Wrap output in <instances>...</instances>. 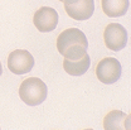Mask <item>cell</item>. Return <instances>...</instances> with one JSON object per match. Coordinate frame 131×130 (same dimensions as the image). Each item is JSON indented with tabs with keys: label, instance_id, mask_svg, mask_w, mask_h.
Masks as SVG:
<instances>
[{
	"label": "cell",
	"instance_id": "cell-7",
	"mask_svg": "<svg viewBox=\"0 0 131 130\" xmlns=\"http://www.w3.org/2000/svg\"><path fill=\"white\" fill-rule=\"evenodd\" d=\"M33 23L39 32H52L58 24V13L53 8L42 6L33 16Z\"/></svg>",
	"mask_w": 131,
	"mask_h": 130
},
{
	"label": "cell",
	"instance_id": "cell-6",
	"mask_svg": "<svg viewBox=\"0 0 131 130\" xmlns=\"http://www.w3.org/2000/svg\"><path fill=\"white\" fill-rule=\"evenodd\" d=\"M67 15L74 20L83 22L90 19L95 12L93 0H63Z\"/></svg>",
	"mask_w": 131,
	"mask_h": 130
},
{
	"label": "cell",
	"instance_id": "cell-11",
	"mask_svg": "<svg viewBox=\"0 0 131 130\" xmlns=\"http://www.w3.org/2000/svg\"><path fill=\"white\" fill-rule=\"evenodd\" d=\"M1 73H3V66H1V62H0V76H1Z\"/></svg>",
	"mask_w": 131,
	"mask_h": 130
},
{
	"label": "cell",
	"instance_id": "cell-10",
	"mask_svg": "<svg viewBox=\"0 0 131 130\" xmlns=\"http://www.w3.org/2000/svg\"><path fill=\"white\" fill-rule=\"evenodd\" d=\"M91 58L88 54L83 56L80 59H66L63 61V68L71 76H82L90 68Z\"/></svg>",
	"mask_w": 131,
	"mask_h": 130
},
{
	"label": "cell",
	"instance_id": "cell-4",
	"mask_svg": "<svg viewBox=\"0 0 131 130\" xmlns=\"http://www.w3.org/2000/svg\"><path fill=\"white\" fill-rule=\"evenodd\" d=\"M103 41L110 51H121L127 44L126 29L118 23H110L103 31Z\"/></svg>",
	"mask_w": 131,
	"mask_h": 130
},
{
	"label": "cell",
	"instance_id": "cell-1",
	"mask_svg": "<svg viewBox=\"0 0 131 130\" xmlns=\"http://www.w3.org/2000/svg\"><path fill=\"white\" fill-rule=\"evenodd\" d=\"M88 41L78 28H68L57 38V49L66 59H80L87 54Z\"/></svg>",
	"mask_w": 131,
	"mask_h": 130
},
{
	"label": "cell",
	"instance_id": "cell-12",
	"mask_svg": "<svg viewBox=\"0 0 131 130\" xmlns=\"http://www.w3.org/2000/svg\"><path fill=\"white\" fill-rule=\"evenodd\" d=\"M61 1H63V0H61Z\"/></svg>",
	"mask_w": 131,
	"mask_h": 130
},
{
	"label": "cell",
	"instance_id": "cell-3",
	"mask_svg": "<svg viewBox=\"0 0 131 130\" xmlns=\"http://www.w3.org/2000/svg\"><path fill=\"white\" fill-rule=\"evenodd\" d=\"M95 71H96L98 81L106 83V85H111L120 80L122 68H121L120 62L116 58L106 57L98 62Z\"/></svg>",
	"mask_w": 131,
	"mask_h": 130
},
{
	"label": "cell",
	"instance_id": "cell-8",
	"mask_svg": "<svg viewBox=\"0 0 131 130\" xmlns=\"http://www.w3.org/2000/svg\"><path fill=\"white\" fill-rule=\"evenodd\" d=\"M103 128L106 130H124L130 129V115L125 114L120 110L110 111L105 116Z\"/></svg>",
	"mask_w": 131,
	"mask_h": 130
},
{
	"label": "cell",
	"instance_id": "cell-2",
	"mask_svg": "<svg viewBox=\"0 0 131 130\" xmlns=\"http://www.w3.org/2000/svg\"><path fill=\"white\" fill-rule=\"evenodd\" d=\"M19 96L29 106L40 105L47 97V86L38 77H29L20 83Z\"/></svg>",
	"mask_w": 131,
	"mask_h": 130
},
{
	"label": "cell",
	"instance_id": "cell-9",
	"mask_svg": "<svg viewBox=\"0 0 131 130\" xmlns=\"http://www.w3.org/2000/svg\"><path fill=\"white\" fill-rule=\"evenodd\" d=\"M101 6L103 13L110 18L125 15L129 10V0H101Z\"/></svg>",
	"mask_w": 131,
	"mask_h": 130
},
{
	"label": "cell",
	"instance_id": "cell-5",
	"mask_svg": "<svg viewBox=\"0 0 131 130\" xmlns=\"http://www.w3.org/2000/svg\"><path fill=\"white\" fill-rule=\"evenodd\" d=\"M34 67V58L25 49H15L8 57V68L15 75H25Z\"/></svg>",
	"mask_w": 131,
	"mask_h": 130
}]
</instances>
